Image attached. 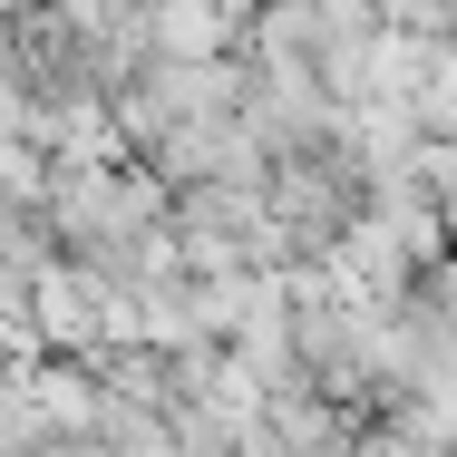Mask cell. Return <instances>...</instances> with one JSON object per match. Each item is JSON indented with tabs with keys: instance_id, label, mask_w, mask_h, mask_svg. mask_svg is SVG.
I'll use <instances>...</instances> for the list:
<instances>
[{
	"instance_id": "obj_1",
	"label": "cell",
	"mask_w": 457,
	"mask_h": 457,
	"mask_svg": "<svg viewBox=\"0 0 457 457\" xmlns=\"http://www.w3.org/2000/svg\"><path fill=\"white\" fill-rule=\"evenodd\" d=\"M39 224H49V244L69 253V263H127L137 244H156L166 224H176V185L156 176V166H88V176H49V204H39Z\"/></svg>"
},
{
	"instance_id": "obj_2",
	"label": "cell",
	"mask_w": 457,
	"mask_h": 457,
	"mask_svg": "<svg viewBox=\"0 0 457 457\" xmlns=\"http://www.w3.org/2000/svg\"><path fill=\"white\" fill-rule=\"evenodd\" d=\"M379 29L409 49H457V0H379Z\"/></svg>"
}]
</instances>
